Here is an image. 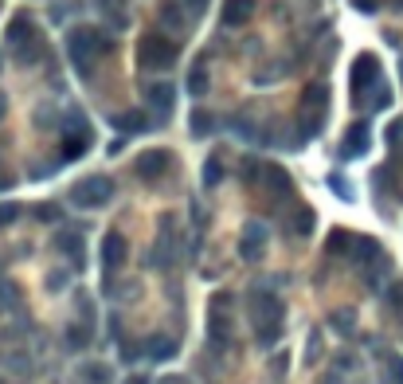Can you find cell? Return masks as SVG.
Here are the masks:
<instances>
[{
  "label": "cell",
  "instance_id": "obj_8",
  "mask_svg": "<svg viewBox=\"0 0 403 384\" xmlns=\"http://www.w3.org/2000/svg\"><path fill=\"white\" fill-rule=\"evenodd\" d=\"M227 306H231V294H211V318H208V333L211 342H227L231 337V322H227Z\"/></svg>",
  "mask_w": 403,
  "mask_h": 384
},
{
  "label": "cell",
  "instance_id": "obj_30",
  "mask_svg": "<svg viewBox=\"0 0 403 384\" xmlns=\"http://www.w3.org/2000/svg\"><path fill=\"white\" fill-rule=\"evenodd\" d=\"M20 212H24L20 204H0V228H8L12 220H20Z\"/></svg>",
  "mask_w": 403,
  "mask_h": 384
},
{
  "label": "cell",
  "instance_id": "obj_10",
  "mask_svg": "<svg viewBox=\"0 0 403 384\" xmlns=\"http://www.w3.org/2000/svg\"><path fill=\"white\" fill-rule=\"evenodd\" d=\"M262 248H267V223H247L243 235H239V255L243 259H259Z\"/></svg>",
  "mask_w": 403,
  "mask_h": 384
},
{
  "label": "cell",
  "instance_id": "obj_11",
  "mask_svg": "<svg viewBox=\"0 0 403 384\" xmlns=\"http://www.w3.org/2000/svg\"><path fill=\"white\" fill-rule=\"evenodd\" d=\"M259 185L267 188L270 197H290V188H294V180H290V173L282 169V165H262V177Z\"/></svg>",
  "mask_w": 403,
  "mask_h": 384
},
{
  "label": "cell",
  "instance_id": "obj_19",
  "mask_svg": "<svg viewBox=\"0 0 403 384\" xmlns=\"http://www.w3.org/2000/svg\"><path fill=\"white\" fill-rule=\"evenodd\" d=\"M188 129H192L196 137H208L211 129H216V114H208V110H192V114H188Z\"/></svg>",
  "mask_w": 403,
  "mask_h": 384
},
{
  "label": "cell",
  "instance_id": "obj_16",
  "mask_svg": "<svg viewBox=\"0 0 403 384\" xmlns=\"http://www.w3.org/2000/svg\"><path fill=\"white\" fill-rule=\"evenodd\" d=\"M55 248L67 251V255L75 259V267H83V235H78V231H59V235H55Z\"/></svg>",
  "mask_w": 403,
  "mask_h": 384
},
{
  "label": "cell",
  "instance_id": "obj_4",
  "mask_svg": "<svg viewBox=\"0 0 403 384\" xmlns=\"http://www.w3.org/2000/svg\"><path fill=\"white\" fill-rule=\"evenodd\" d=\"M110 192H114L110 177H83V180L71 185V204L75 208H102L110 200Z\"/></svg>",
  "mask_w": 403,
  "mask_h": 384
},
{
  "label": "cell",
  "instance_id": "obj_9",
  "mask_svg": "<svg viewBox=\"0 0 403 384\" xmlns=\"http://www.w3.org/2000/svg\"><path fill=\"white\" fill-rule=\"evenodd\" d=\"M126 255H129L126 235H122V231H106V239H102V267H106V271H118V267L126 263Z\"/></svg>",
  "mask_w": 403,
  "mask_h": 384
},
{
  "label": "cell",
  "instance_id": "obj_12",
  "mask_svg": "<svg viewBox=\"0 0 403 384\" xmlns=\"http://www.w3.org/2000/svg\"><path fill=\"white\" fill-rule=\"evenodd\" d=\"M368 146H372L368 126L356 122V126H349V134H344V141H341V157H361V153H368Z\"/></svg>",
  "mask_w": 403,
  "mask_h": 384
},
{
  "label": "cell",
  "instance_id": "obj_31",
  "mask_svg": "<svg viewBox=\"0 0 403 384\" xmlns=\"http://www.w3.org/2000/svg\"><path fill=\"white\" fill-rule=\"evenodd\" d=\"M387 98H392V91H387L384 83L372 86V106H376V110H380V106H387Z\"/></svg>",
  "mask_w": 403,
  "mask_h": 384
},
{
  "label": "cell",
  "instance_id": "obj_21",
  "mask_svg": "<svg viewBox=\"0 0 403 384\" xmlns=\"http://www.w3.org/2000/svg\"><path fill=\"white\" fill-rule=\"evenodd\" d=\"M98 12H106L114 28H126L129 24V12L122 8V0H98Z\"/></svg>",
  "mask_w": 403,
  "mask_h": 384
},
{
  "label": "cell",
  "instance_id": "obj_35",
  "mask_svg": "<svg viewBox=\"0 0 403 384\" xmlns=\"http://www.w3.org/2000/svg\"><path fill=\"white\" fill-rule=\"evenodd\" d=\"M185 4H188V8H192V12H200V8H208V0H185Z\"/></svg>",
  "mask_w": 403,
  "mask_h": 384
},
{
  "label": "cell",
  "instance_id": "obj_20",
  "mask_svg": "<svg viewBox=\"0 0 403 384\" xmlns=\"http://www.w3.org/2000/svg\"><path fill=\"white\" fill-rule=\"evenodd\" d=\"M384 384H403V357L399 353H387L384 357V373H380Z\"/></svg>",
  "mask_w": 403,
  "mask_h": 384
},
{
  "label": "cell",
  "instance_id": "obj_7",
  "mask_svg": "<svg viewBox=\"0 0 403 384\" xmlns=\"http://www.w3.org/2000/svg\"><path fill=\"white\" fill-rule=\"evenodd\" d=\"M168 161H173V153H168V149H145V153H137V161H134L137 180H145V185L160 180V173L168 169Z\"/></svg>",
  "mask_w": 403,
  "mask_h": 384
},
{
  "label": "cell",
  "instance_id": "obj_17",
  "mask_svg": "<svg viewBox=\"0 0 403 384\" xmlns=\"http://www.w3.org/2000/svg\"><path fill=\"white\" fill-rule=\"evenodd\" d=\"M114 126H118L122 134H145V129H149V118H145L141 110H129V114H118Z\"/></svg>",
  "mask_w": 403,
  "mask_h": 384
},
{
  "label": "cell",
  "instance_id": "obj_27",
  "mask_svg": "<svg viewBox=\"0 0 403 384\" xmlns=\"http://www.w3.org/2000/svg\"><path fill=\"white\" fill-rule=\"evenodd\" d=\"M313 231V208H298L294 212V235H310Z\"/></svg>",
  "mask_w": 403,
  "mask_h": 384
},
{
  "label": "cell",
  "instance_id": "obj_22",
  "mask_svg": "<svg viewBox=\"0 0 403 384\" xmlns=\"http://www.w3.org/2000/svg\"><path fill=\"white\" fill-rule=\"evenodd\" d=\"M149 357L153 361H173V357H177V342H173V337H153V342H149Z\"/></svg>",
  "mask_w": 403,
  "mask_h": 384
},
{
  "label": "cell",
  "instance_id": "obj_2",
  "mask_svg": "<svg viewBox=\"0 0 403 384\" xmlns=\"http://www.w3.org/2000/svg\"><path fill=\"white\" fill-rule=\"evenodd\" d=\"M110 52H114V40L106 32H98V28L83 24V28H71L67 32V55L78 71H86L98 55H110Z\"/></svg>",
  "mask_w": 403,
  "mask_h": 384
},
{
  "label": "cell",
  "instance_id": "obj_25",
  "mask_svg": "<svg viewBox=\"0 0 403 384\" xmlns=\"http://www.w3.org/2000/svg\"><path fill=\"white\" fill-rule=\"evenodd\" d=\"M90 345V325H67V349H86Z\"/></svg>",
  "mask_w": 403,
  "mask_h": 384
},
{
  "label": "cell",
  "instance_id": "obj_34",
  "mask_svg": "<svg viewBox=\"0 0 403 384\" xmlns=\"http://www.w3.org/2000/svg\"><path fill=\"white\" fill-rule=\"evenodd\" d=\"M63 279H67L63 271H51V274H47V286H51V291H59V286H63Z\"/></svg>",
  "mask_w": 403,
  "mask_h": 384
},
{
  "label": "cell",
  "instance_id": "obj_1",
  "mask_svg": "<svg viewBox=\"0 0 403 384\" xmlns=\"http://www.w3.org/2000/svg\"><path fill=\"white\" fill-rule=\"evenodd\" d=\"M251 325H255V342L262 349L278 345V337H282V298L274 291H251Z\"/></svg>",
  "mask_w": 403,
  "mask_h": 384
},
{
  "label": "cell",
  "instance_id": "obj_26",
  "mask_svg": "<svg viewBox=\"0 0 403 384\" xmlns=\"http://www.w3.org/2000/svg\"><path fill=\"white\" fill-rule=\"evenodd\" d=\"M78 376H83V384H110L114 373H110V365H83Z\"/></svg>",
  "mask_w": 403,
  "mask_h": 384
},
{
  "label": "cell",
  "instance_id": "obj_24",
  "mask_svg": "<svg viewBox=\"0 0 403 384\" xmlns=\"http://www.w3.org/2000/svg\"><path fill=\"white\" fill-rule=\"evenodd\" d=\"M188 94H192V98H204V94H208V67H192V75H188Z\"/></svg>",
  "mask_w": 403,
  "mask_h": 384
},
{
  "label": "cell",
  "instance_id": "obj_23",
  "mask_svg": "<svg viewBox=\"0 0 403 384\" xmlns=\"http://www.w3.org/2000/svg\"><path fill=\"white\" fill-rule=\"evenodd\" d=\"M219 180H223V153H211V157H208V165H204V185L216 188Z\"/></svg>",
  "mask_w": 403,
  "mask_h": 384
},
{
  "label": "cell",
  "instance_id": "obj_3",
  "mask_svg": "<svg viewBox=\"0 0 403 384\" xmlns=\"http://www.w3.org/2000/svg\"><path fill=\"white\" fill-rule=\"evenodd\" d=\"M177 59H180V47L173 40H165V35H145V40L137 43V63H141L145 71H165Z\"/></svg>",
  "mask_w": 403,
  "mask_h": 384
},
{
  "label": "cell",
  "instance_id": "obj_29",
  "mask_svg": "<svg viewBox=\"0 0 403 384\" xmlns=\"http://www.w3.org/2000/svg\"><path fill=\"white\" fill-rule=\"evenodd\" d=\"M35 220L55 223V220H59V204H35Z\"/></svg>",
  "mask_w": 403,
  "mask_h": 384
},
{
  "label": "cell",
  "instance_id": "obj_36",
  "mask_svg": "<svg viewBox=\"0 0 403 384\" xmlns=\"http://www.w3.org/2000/svg\"><path fill=\"white\" fill-rule=\"evenodd\" d=\"M0 188H12V177H8V173H0Z\"/></svg>",
  "mask_w": 403,
  "mask_h": 384
},
{
  "label": "cell",
  "instance_id": "obj_28",
  "mask_svg": "<svg viewBox=\"0 0 403 384\" xmlns=\"http://www.w3.org/2000/svg\"><path fill=\"white\" fill-rule=\"evenodd\" d=\"M0 302H8L12 310H20V291L12 286V282H0Z\"/></svg>",
  "mask_w": 403,
  "mask_h": 384
},
{
  "label": "cell",
  "instance_id": "obj_37",
  "mask_svg": "<svg viewBox=\"0 0 403 384\" xmlns=\"http://www.w3.org/2000/svg\"><path fill=\"white\" fill-rule=\"evenodd\" d=\"M4 110H8V98H4V94H0V114H4Z\"/></svg>",
  "mask_w": 403,
  "mask_h": 384
},
{
  "label": "cell",
  "instance_id": "obj_15",
  "mask_svg": "<svg viewBox=\"0 0 403 384\" xmlns=\"http://www.w3.org/2000/svg\"><path fill=\"white\" fill-rule=\"evenodd\" d=\"M149 106L157 110V118L165 122L168 114H173V86H168V83H153L149 86Z\"/></svg>",
  "mask_w": 403,
  "mask_h": 384
},
{
  "label": "cell",
  "instance_id": "obj_32",
  "mask_svg": "<svg viewBox=\"0 0 403 384\" xmlns=\"http://www.w3.org/2000/svg\"><path fill=\"white\" fill-rule=\"evenodd\" d=\"M387 302H392L395 310H403V282H392V286H387Z\"/></svg>",
  "mask_w": 403,
  "mask_h": 384
},
{
  "label": "cell",
  "instance_id": "obj_38",
  "mask_svg": "<svg viewBox=\"0 0 403 384\" xmlns=\"http://www.w3.org/2000/svg\"><path fill=\"white\" fill-rule=\"evenodd\" d=\"M126 384H145V376H129V380Z\"/></svg>",
  "mask_w": 403,
  "mask_h": 384
},
{
  "label": "cell",
  "instance_id": "obj_14",
  "mask_svg": "<svg viewBox=\"0 0 403 384\" xmlns=\"http://www.w3.org/2000/svg\"><path fill=\"white\" fill-rule=\"evenodd\" d=\"M180 4L185 0H160V8H157V20H160V32H185V12H180Z\"/></svg>",
  "mask_w": 403,
  "mask_h": 384
},
{
  "label": "cell",
  "instance_id": "obj_5",
  "mask_svg": "<svg viewBox=\"0 0 403 384\" xmlns=\"http://www.w3.org/2000/svg\"><path fill=\"white\" fill-rule=\"evenodd\" d=\"M321 122H325V86H310V91L302 94V110H298V126H302V134H317Z\"/></svg>",
  "mask_w": 403,
  "mask_h": 384
},
{
  "label": "cell",
  "instance_id": "obj_33",
  "mask_svg": "<svg viewBox=\"0 0 403 384\" xmlns=\"http://www.w3.org/2000/svg\"><path fill=\"white\" fill-rule=\"evenodd\" d=\"M333 325H337L341 333H353V314H344V310H341V314L333 318Z\"/></svg>",
  "mask_w": 403,
  "mask_h": 384
},
{
  "label": "cell",
  "instance_id": "obj_18",
  "mask_svg": "<svg viewBox=\"0 0 403 384\" xmlns=\"http://www.w3.org/2000/svg\"><path fill=\"white\" fill-rule=\"evenodd\" d=\"M32 35H35V32H32V20H28V16H16V20L8 24V47L16 52L20 43H28Z\"/></svg>",
  "mask_w": 403,
  "mask_h": 384
},
{
  "label": "cell",
  "instance_id": "obj_6",
  "mask_svg": "<svg viewBox=\"0 0 403 384\" xmlns=\"http://www.w3.org/2000/svg\"><path fill=\"white\" fill-rule=\"evenodd\" d=\"M380 83V63H376V55H356V63H353V71H349V91H353V98H364V94L372 91V86Z\"/></svg>",
  "mask_w": 403,
  "mask_h": 384
},
{
  "label": "cell",
  "instance_id": "obj_13",
  "mask_svg": "<svg viewBox=\"0 0 403 384\" xmlns=\"http://www.w3.org/2000/svg\"><path fill=\"white\" fill-rule=\"evenodd\" d=\"M251 16H255V0H223V16H219V24L223 28H243Z\"/></svg>",
  "mask_w": 403,
  "mask_h": 384
}]
</instances>
